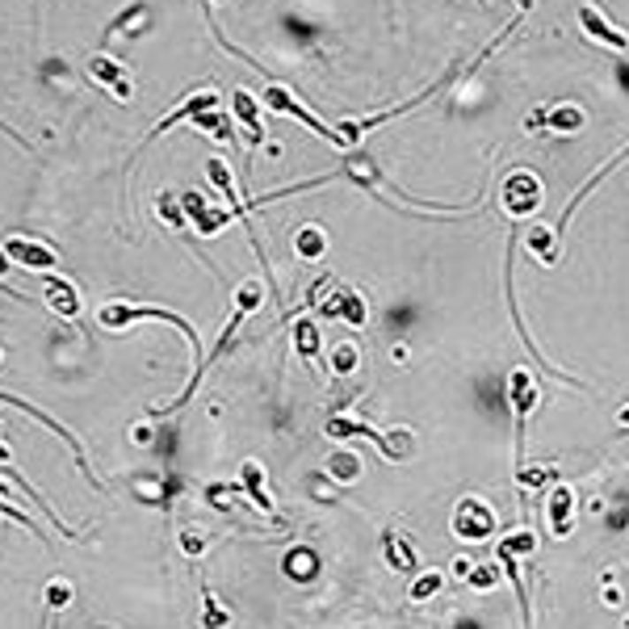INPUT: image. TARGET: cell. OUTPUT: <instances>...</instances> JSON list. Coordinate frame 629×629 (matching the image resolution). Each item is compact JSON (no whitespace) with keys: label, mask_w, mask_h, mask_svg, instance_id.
Instances as JSON below:
<instances>
[{"label":"cell","mask_w":629,"mask_h":629,"mask_svg":"<svg viewBox=\"0 0 629 629\" xmlns=\"http://www.w3.org/2000/svg\"><path fill=\"white\" fill-rule=\"evenodd\" d=\"M97 319L105 323V327H127V323H139V319H168L173 327H180V336L189 340V349H202V336H197V327L194 323H185L180 315H173V311H164V307H130V303H110V307H101L97 311Z\"/></svg>","instance_id":"6da1fadb"},{"label":"cell","mask_w":629,"mask_h":629,"mask_svg":"<svg viewBox=\"0 0 629 629\" xmlns=\"http://www.w3.org/2000/svg\"><path fill=\"white\" fill-rule=\"evenodd\" d=\"M311 307H319V315H340V319H349V323H365V303L349 286H340L336 277H319L315 281Z\"/></svg>","instance_id":"7a4b0ae2"},{"label":"cell","mask_w":629,"mask_h":629,"mask_svg":"<svg viewBox=\"0 0 629 629\" xmlns=\"http://www.w3.org/2000/svg\"><path fill=\"white\" fill-rule=\"evenodd\" d=\"M500 202L512 219L537 214V210H541V177H537V173H512V177L503 180Z\"/></svg>","instance_id":"3957f363"},{"label":"cell","mask_w":629,"mask_h":629,"mask_svg":"<svg viewBox=\"0 0 629 629\" xmlns=\"http://www.w3.org/2000/svg\"><path fill=\"white\" fill-rule=\"evenodd\" d=\"M508 399H512V411H517V466L525 470V419H529L533 403H537V382H533L529 370H512Z\"/></svg>","instance_id":"277c9868"},{"label":"cell","mask_w":629,"mask_h":629,"mask_svg":"<svg viewBox=\"0 0 629 629\" xmlns=\"http://www.w3.org/2000/svg\"><path fill=\"white\" fill-rule=\"evenodd\" d=\"M265 105H269L273 113H286V118H298V122H303V127H311L315 134H319V139H332L336 147H344V139H340V130H332L327 122H319L315 113H307L303 105H298V97H294V93H286L281 84H269V88H265Z\"/></svg>","instance_id":"5b68a950"},{"label":"cell","mask_w":629,"mask_h":629,"mask_svg":"<svg viewBox=\"0 0 629 629\" xmlns=\"http://www.w3.org/2000/svg\"><path fill=\"white\" fill-rule=\"evenodd\" d=\"M88 76H93V81H97L101 88H110V93H113L118 101H130V97H134V84H130V72H127L122 64H118L113 55H105V50L88 59Z\"/></svg>","instance_id":"8992f818"},{"label":"cell","mask_w":629,"mask_h":629,"mask_svg":"<svg viewBox=\"0 0 629 629\" xmlns=\"http://www.w3.org/2000/svg\"><path fill=\"white\" fill-rule=\"evenodd\" d=\"M4 257L13 260V265H21V269L47 273L50 265L59 260V252H55V248H47V243H38V240H9V243H4Z\"/></svg>","instance_id":"52a82bcc"},{"label":"cell","mask_w":629,"mask_h":629,"mask_svg":"<svg viewBox=\"0 0 629 629\" xmlns=\"http://www.w3.org/2000/svg\"><path fill=\"white\" fill-rule=\"evenodd\" d=\"M206 110H219V93H214V88H202L197 97H185V101H180L177 110L168 113V118H160V122L151 127V134H147V143H151V139H160L164 130H173L177 122H185V118H194V113H206Z\"/></svg>","instance_id":"ba28073f"},{"label":"cell","mask_w":629,"mask_h":629,"mask_svg":"<svg viewBox=\"0 0 629 629\" xmlns=\"http://www.w3.org/2000/svg\"><path fill=\"white\" fill-rule=\"evenodd\" d=\"M323 433L332 436V441H349V436H361V441H370L373 449H382V457H395V445H390L387 436H378L370 428V424H361V419H327V424H323Z\"/></svg>","instance_id":"9c48e42d"},{"label":"cell","mask_w":629,"mask_h":629,"mask_svg":"<svg viewBox=\"0 0 629 629\" xmlns=\"http://www.w3.org/2000/svg\"><path fill=\"white\" fill-rule=\"evenodd\" d=\"M579 26H583V34H587V38L604 42L609 50H629V38H625V34H617L613 26L600 17L596 4H579Z\"/></svg>","instance_id":"30bf717a"},{"label":"cell","mask_w":629,"mask_h":629,"mask_svg":"<svg viewBox=\"0 0 629 629\" xmlns=\"http://www.w3.org/2000/svg\"><path fill=\"white\" fill-rule=\"evenodd\" d=\"M453 529L462 533V537H487V533L495 529V517L487 512V503L466 500L462 508H457V520H453Z\"/></svg>","instance_id":"8fae6325"},{"label":"cell","mask_w":629,"mask_h":629,"mask_svg":"<svg viewBox=\"0 0 629 629\" xmlns=\"http://www.w3.org/2000/svg\"><path fill=\"white\" fill-rule=\"evenodd\" d=\"M525 243L533 248V257L541 260V265H558V231L554 226H541V223H529V231H525Z\"/></svg>","instance_id":"7c38bea8"},{"label":"cell","mask_w":629,"mask_h":629,"mask_svg":"<svg viewBox=\"0 0 629 629\" xmlns=\"http://www.w3.org/2000/svg\"><path fill=\"white\" fill-rule=\"evenodd\" d=\"M42 303H47L55 315H76L81 311V298H76V290H72V281H59V277H47V290H42Z\"/></svg>","instance_id":"4fadbf2b"},{"label":"cell","mask_w":629,"mask_h":629,"mask_svg":"<svg viewBox=\"0 0 629 629\" xmlns=\"http://www.w3.org/2000/svg\"><path fill=\"white\" fill-rule=\"evenodd\" d=\"M571 508H575V495H571L566 483H558L554 495H549V529H554V537L571 533Z\"/></svg>","instance_id":"5bb4252c"},{"label":"cell","mask_w":629,"mask_h":629,"mask_svg":"<svg viewBox=\"0 0 629 629\" xmlns=\"http://www.w3.org/2000/svg\"><path fill=\"white\" fill-rule=\"evenodd\" d=\"M235 113H240V122L248 127V143L260 147V139H265V130H260V105L252 101V93H243V88H235Z\"/></svg>","instance_id":"9a60e30c"},{"label":"cell","mask_w":629,"mask_h":629,"mask_svg":"<svg viewBox=\"0 0 629 629\" xmlns=\"http://www.w3.org/2000/svg\"><path fill=\"white\" fill-rule=\"evenodd\" d=\"M294 349H298V357H303V361H311V365L319 361V327H315L311 319L294 323Z\"/></svg>","instance_id":"2e32d148"},{"label":"cell","mask_w":629,"mask_h":629,"mask_svg":"<svg viewBox=\"0 0 629 629\" xmlns=\"http://www.w3.org/2000/svg\"><path fill=\"white\" fill-rule=\"evenodd\" d=\"M189 122H194L197 130H210V134H214L219 143L235 147V143H231V122H226V113H219V110H206V113H194Z\"/></svg>","instance_id":"e0dca14e"},{"label":"cell","mask_w":629,"mask_h":629,"mask_svg":"<svg viewBox=\"0 0 629 629\" xmlns=\"http://www.w3.org/2000/svg\"><path fill=\"white\" fill-rule=\"evenodd\" d=\"M382 546H387V563L395 566V571H416V554H411V549L403 546V541H399V537H395V533H382Z\"/></svg>","instance_id":"ac0fdd59"},{"label":"cell","mask_w":629,"mask_h":629,"mask_svg":"<svg viewBox=\"0 0 629 629\" xmlns=\"http://www.w3.org/2000/svg\"><path fill=\"white\" fill-rule=\"evenodd\" d=\"M294 248H298V257H303V260H315V257H323L327 235H323L319 226H303V231L294 235Z\"/></svg>","instance_id":"d6986e66"},{"label":"cell","mask_w":629,"mask_h":629,"mask_svg":"<svg viewBox=\"0 0 629 629\" xmlns=\"http://www.w3.org/2000/svg\"><path fill=\"white\" fill-rule=\"evenodd\" d=\"M546 127L549 130H579L583 110L579 105H554V110H546Z\"/></svg>","instance_id":"ffe728a7"},{"label":"cell","mask_w":629,"mask_h":629,"mask_svg":"<svg viewBox=\"0 0 629 629\" xmlns=\"http://www.w3.org/2000/svg\"><path fill=\"white\" fill-rule=\"evenodd\" d=\"M327 470H332V479H336V483H353L357 474H361V462H357L349 449H336L332 453V462H327Z\"/></svg>","instance_id":"44dd1931"},{"label":"cell","mask_w":629,"mask_h":629,"mask_svg":"<svg viewBox=\"0 0 629 629\" xmlns=\"http://www.w3.org/2000/svg\"><path fill=\"white\" fill-rule=\"evenodd\" d=\"M260 483H265L260 466H257V462H248V466H243V491H248V495H252V500H257L265 512H273V500L265 495V487H260Z\"/></svg>","instance_id":"7402d4cb"},{"label":"cell","mask_w":629,"mask_h":629,"mask_svg":"<svg viewBox=\"0 0 629 629\" xmlns=\"http://www.w3.org/2000/svg\"><path fill=\"white\" fill-rule=\"evenodd\" d=\"M202 625L206 629H223L226 625V613L219 609V600H214L210 587H202Z\"/></svg>","instance_id":"603a6c76"},{"label":"cell","mask_w":629,"mask_h":629,"mask_svg":"<svg viewBox=\"0 0 629 629\" xmlns=\"http://www.w3.org/2000/svg\"><path fill=\"white\" fill-rule=\"evenodd\" d=\"M72 596H76V592H72V583H67V579H50L47 583V613H55V609H67V604H72Z\"/></svg>","instance_id":"cb8c5ba5"},{"label":"cell","mask_w":629,"mask_h":629,"mask_svg":"<svg viewBox=\"0 0 629 629\" xmlns=\"http://www.w3.org/2000/svg\"><path fill=\"white\" fill-rule=\"evenodd\" d=\"M533 546H537V541H533V533L520 529V533H512V537H503L495 549H503V554H517V558H520V554H529Z\"/></svg>","instance_id":"d4e9b609"},{"label":"cell","mask_w":629,"mask_h":629,"mask_svg":"<svg viewBox=\"0 0 629 629\" xmlns=\"http://www.w3.org/2000/svg\"><path fill=\"white\" fill-rule=\"evenodd\" d=\"M0 517H9V520H13V525H21V529H26V533H34L38 541H47V537H42V529H38V525H34V520L26 517V512H17L13 503L4 500V495H0Z\"/></svg>","instance_id":"484cf974"},{"label":"cell","mask_w":629,"mask_h":629,"mask_svg":"<svg viewBox=\"0 0 629 629\" xmlns=\"http://www.w3.org/2000/svg\"><path fill=\"white\" fill-rule=\"evenodd\" d=\"M441 571H428V575H419V583L411 587V600H424V596H436L441 592Z\"/></svg>","instance_id":"4316f807"},{"label":"cell","mask_w":629,"mask_h":629,"mask_svg":"<svg viewBox=\"0 0 629 629\" xmlns=\"http://www.w3.org/2000/svg\"><path fill=\"white\" fill-rule=\"evenodd\" d=\"M332 365H336V373H349L357 365V353L353 344H336V353H332Z\"/></svg>","instance_id":"83f0119b"},{"label":"cell","mask_w":629,"mask_h":629,"mask_svg":"<svg viewBox=\"0 0 629 629\" xmlns=\"http://www.w3.org/2000/svg\"><path fill=\"white\" fill-rule=\"evenodd\" d=\"M307 571H315V558H311V554H307V558H294V554L286 558V575H294V579H298V575H307Z\"/></svg>","instance_id":"f1b7e54d"},{"label":"cell","mask_w":629,"mask_h":629,"mask_svg":"<svg viewBox=\"0 0 629 629\" xmlns=\"http://www.w3.org/2000/svg\"><path fill=\"white\" fill-rule=\"evenodd\" d=\"M470 583H474L479 592H483V587H491V583H495V566H479V571L470 575Z\"/></svg>","instance_id":"f546056e"},{"label":"cell","mask_w":629,"mask_h":629,"mask_svg":"<svg viewBox=\"0 0 629 629\" xmlns=\"http://www.w3.org/2000/svg\"><path fill=\"white\" fill-rule=\"evenodd\" d=\"M180 546H185L189 558H197V554H202V537H197V533H180Z\"/></svg>","instance_id":"4dcf8cb0"},{"label":"cell","mask_w":629,"mask_h":629,"mask_svg":"<svg viewBox=\"0 0 629 629\" xmlns=\"http://www.w3.org/2000/svg\"><path fill=\"white\" fill-rule=\"evenodd\" d=\"M520 4V13H533V0H517Z\"/></svg>","instance_id":"1f68e13d"},{"label":"cell","mask_w":629,"mask_h":629,"mask_svg":"<svg viewBox=\"0 0 629 629\" xmlns=\"http://www.w3.org/2000/svg\"><path fill=\"white\" fill-rule=\"evenodd\" d=\"M621 424H625V428H629V407H621Z\"/></svg>","instance_id":"d6a6232c"},{"label":"cell","mask_w":629,"mask_h":629,"mask_svg":"<svg viewBox=\"0 0 629 629\" xmlns=\"http://www.w3.org/2000/svg\"><path fill=\"white\" fill-rule=\"evenodd\" d=\"M0 462H4V466H9V449H4V445H0Z\"/></svg>","instance_id":"836d02e7"},{"label":"cell","mask_w":629,"mask_h":629,"mask_svg":"<svg viewBox=\"0 0 629 629\" xmlns=\"http://www.w3.org/2000/svg\"><path fill=\"white\" fill-rule=\"evenodd\" d=\"M625 629H629V617H625Z\"/></svg>","instance_id":"e575fe53"}]
</instances>
